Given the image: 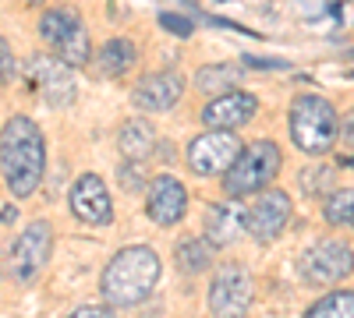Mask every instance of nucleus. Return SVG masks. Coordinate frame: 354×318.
Here are the masks:
<instances>
[{"label":"nucleus","instance_id":"1","mask_svg":"<svg viewBox=\"0 0 354 318\" xmlns=\"http://www.w3.org/2000/svg\"><path fill=\"white\" fill-rule=\"evenodd\" d=\"M0 173H4V184L15 198L36 195V188L43 184L46 141L36 121L21 117V113L0 128Z\"/></svg>","mask_w":354,"mask_h":318},{"label":"nucleus","instance_id":"2","mask_svg":"<svg viewBox=\"0 0 354 318\" xmlns=\"http://www.w3.org/2000/svg\"><path fill=\"white\" fill-rule=\"evenodd\" d=\"M160 272H163V262L149 244L121 248L103 269V279H100L103 297L110 301V308H135L156 290Z\"/></svg>","mask_w":354,"mask_h":318},{"label":"nucleus","instance_id":"3","mask_svg":"<svg viewBox=\"0 0 354 318\" xmlns=\"http://www.w3.org/2000/svg\"><path fill=\"white\" fill-rule=\"evenodd\" d=\"M290 138L305 156H322L333 149L340 121L326 96H298L290 103Z\"/></svg>","mask_w":354,"mask_h":318},{"label":"nucleus","instance_id":"4","mask_svg":"<svg viewBox=\"0 0 354 318\" xmlns=\"http://www.w3.org/2000/svg\"><path fill=\"white\" fill-rule=\"evenodd\" d=\"M280 170V149L277 141H255V146H245L238 152V159H234L223 173V188L230 198H241V195H255L262 191L266 184H270L277 177Z\"/></svg>","mask_w":354,"mask_h":318},{"label":"nucleus","instance_id":"5","mask_svg":"<svg viewBox=\"0 0 354 318\" xmlns=\"http://www.w3.org/2000/svg\"><path fill=\"white\" fill-rule=\"evenodd\" d=\"M39 36L46 46L57 50V61H64L68 68H82L88 57H93V46H88V28L78 18L75 8H53L39 18Z\"/></svg>","mask_w":354,"mask_h":318},{"label":"nucleus","instance_id":"6","mask_svg":"<svg viewBox=\"0 0 354 318\" xmlns=\"http://www.w3.org/2000/svg\"><path fill=\"white\" fill-rule=\"evenodd\" d=\"M255 301V279L241 262H227L209 283V311L213 318H245Z\"/></svg>","mask_w":354,"mask_h":318},{"label":"nucleus","instance_id":"7","mask_svg":"<svg viewBox=\"0 0 354 318\" xmlns=\"http://www.w3.org/2000/svg\"><path fill=\"white\" fill-rule=\"evenodd\" d=\"M25 85L32 92H39L46 106H71L75 96H78L75 68H68L64 61H57V57H50V53L28 57V64H25Z\"/></svg>","mask_w":354,"mask_h":318},{"label":"nucleus","instance_id":"8","mask_svg":"<svg viewBox=\"0 0 354 318\" xmlns=\"http://www.w3.org/2000/svg\"><path fill=\"white\" fill-rule=\"evenodd\" d=\"M290 212H294V206L283 188H262V191H255V201L241 212V226L259 244H273L287 230Z\"/></svg>","mask_w":354,"mask_h":318},{"label":"nucleus","instance_id":"9","mask_svg":"<svg viewBox=\"0 0 354 318\" xmlns=\"http://www.w3.org/2000/svg\"><path fill=\"white\" fill-rule=\"evenodd\" d=\"M53 255V226L46 219L28 223L11 244V276L18 283H32Z\"/></svg>","mask_w":354,"mask_h":318},{"label":"nucleus","instance_id":"10","mask_svg":"<svg viewBox=\"0 0 354 318\" xmlns=\"http://www.w3.org/2000/svg\"><path fill=\"white\" fill-rule=\"evenodd\" d=\"M241 149L245 146L234 131H205L188 141V166L198 177H216V173H227Z\"/></svg>","mask_w":354,"mask_h":318},{"label":"nucleus","instance_id":"11","mask_svg":"<svg viewBox=\"0 0 354 318\" xmlns=\"http://www.w3.org/2000/svg\"><path fill=\"white\" fill-rule=\"evenodd\" d=\"M301 279L312 286H333L351 272V244L344 241H319L301 255Z\"/></svg>","mask_w":354,"mask_h":318},{"label":"nucleus","instance_id":"12","mask_svg":"<svg viewBox=\"0 0 354 318\" xmlns=\"http://www.w3.org/2000/svg\"><path fill=\"white\" fill-rule=\"evenodd\" d=\"M71 212L85 226H110L113 223V198L100 173H82L71 184Z\"/></svg>","mask_w":354,"mask_h":318},{"label":"nucleus","instance_id":"13","mask_svg":"<svg viewBox=\"0 0 354 318\" xmlns=\"http://www.w3.org/2000/svg\"><path fill=\"white\" fill-rule=\"evenodd\" d=\"M255 110H259V99L252 92H241V89H230L223 96H213L209 103H205L202 110V124L209 128V131H234V128H241L255 117Z\"/></svg>","mask_w":354,"mask_h":318},{"label":"nucleus","instance_id":"14","mask_svg":"<svg viewBox=\"0 0 354 318\" xmlns=\"http://www.w3.org/2000/svg\"><path fill=\"white\" fill-rule=\"evenodd\" d=\"M185 209H188V191L177 177H170V173H163V177H156L149 188H145V212H149V219L156 226L181 223Z\"/></svg>","mask_w":354,"mask_h":318},{"label":"nucleus","instance_id":"15","mask_svg":"<svg viewBox=\"0 0 354 318\" xmlns=\"http://www.w3.org/2000/svg\"><path fill=\"white\" fill-rule=\"evenodd\" d=\"M181 92H185L181 74H174V71H153V74H145L135 85L131 99L145 113H167V110H174L177 103H181Z\"/></svg>","mask_w":354,"mask_h":318},{"label":"nucleus","instance_id":"16","mask_svg":"<svg viewBox=\"0 0 354 318\" xmlns=\"http://www.w3.org/2000/svg\"><path fill=\"white\" fill-rule=\"evenodd\" d=\"M117 146H121V152H124V159H149L153 156V149H156V128L149 124V121H142V117H135V121H128L124 128H121V135H117Z\"/></svg>","mask_w":354,"mask_h":318},{"label":"nucleus","instance_id":"17","mask_svg":"<svg viewBox=\"0 0 354 318\" xmlns=\"http://www.w3.org/2000/svg\"><path fill=\"white\" fill-rule=\"evenodd\" d=\"M241 212L234 206H213L209 209V219H205V244L209 248H223L230 244L234 237L241 234Z\"/></svg>","mask_w":354,"mask_h":318},{"label":"nucleus","instance_id":"18","mask_svg":"<svg viewBox=\"0 0 354 318\" xmlns=\"http://www.w3.org/2000/svg\"><path fill=\"white\" fill-rule=\"evenodd\" d=\"M135 57H138L135 43L117 36V39H110V43L100 46V71L110 74V78H117V74H124V71L135 68Z\"/></svg>","mask_w":354,"mask_h":318},{"label":"nucleus","instance_id":"19","mask_svg":"<svg viewBox=\"0 0 354 318\" xmlns=\"http://www.w3.org/2000/svg\"><path fill=\"white\" fill-rule=\"evenodd\" d=\"M241 78L245 74L234 64H209V68H202L195 74V85H198V92H205V96H223L230 89H238Z\"/></svg>","mask_w":354,"mask_h":318},{"label":"nucleus","instance_id":"20","mask_svg":"<svg viewBox=\"0 0 354 318\" xmlns=\"http://www.w3.org/2000/svg\"><path fill=\"white\" fill-rule=\"evenodd\" d=\"M213 266V248L198 241V237H185L181 244H177V269L195 276V272H205Z\"/></svg>","mask_w":354,"mask_h":318},{"label":"nucleus","instance_id":"21","mask_svg":"<svg viewBox=\"0 0 354 318\" xmlns=\"http://www.w3.org/2000/svg\"><path fill=\"white\" fill-rule=\"evenodd\" d=\"M305 318H354V294L351 290H333L322 301H315Z\"/></svg>","mask_w":354,"mask_h":318},{"label":"nucleus","instance_id":"22","mask_svg":"<svg viewBox=\"0 0 354 318\" xmlns=\"http://www.w3.org/2000/svg\"><path fill=\"white\" fill-rule=\"evenodd\" d=\"M351 209H354L351 188H337V191L326 198V209H322V216H326L330 226H351Z\"/></svg>","mask_w":354,"mask_h":318},{"label":"nucleus","instance_id":"23","mask_svg":"<svg viewBox=\"0 0 354 318\" xmlns=\"http://www.w3.org/2000/svg\"><path fill=\"white\" fill-rule=\"evenodd\" d=\"M330 184H333V173H330L326 166H312V170L301 173V188H305V195H322Z\"/></svg>","mask_w":354,"mask_h":318},{"label":"nucleus","instance_id":"24","mask_svg":"<svg viewBox=\"0 0 354 318\" xmlns=\"http://www.w3.org/2000/svg\"><path fill=\"white\" fill-rule=\"evenodd\" d=\"M121 188H128V191H142L145 188V166H142V159H124L121 163Z\"/></svg>","mask_w":354,"mask_h":318},{"label":"nucleus","instance_id":"25","mask_svg":"<svg viewBox=\"0 0 354 318\" xmlns=\"http://www.w3.org/2000/svg\"><path fill=\"white\" fill-rule=\"evenodd\" d=\"M160 28H163V32H170V36H181V39H188V36L195 32L192 18L174 14V11H163V14H160Z\"/></svg>","mask_w":354,"mask_h":318},{"label":"nucleus","instance_id":"26","mask_svg":"<svg viewBox=\"0 0 354 318\" xmlns=\"http://www.w3.org/2000/svg\"><path fill=\"white\" fill-rule=\"evenodd\" d=\"M245 64L248 68H259V71H287L290 68L287 61H280V57H255V53L245 57Z\"/></svg>","mask_w":354,"mask_h":318},{"label":"nucleus","instance_id":"27","mask_svg":"<svg viewBox=\"0 0 354 318\" xmlns=\"http://www.w3.org/2000/svg\"><path fill=\"white\" fill-rule=\"evenodd\" d=\"M68 318H117L110 304H85V308H75Z\"/></svg>","mask_w":354,"mask_h":318},{"label":"nucleus","instance_id":"28","mask_svg":"<svg viewBox=\"0 0 354 318\" xmlns=\"http://www.w3.org/2000/svg\"><path fill=\"white\" fill-rule=\"evenodd\" d=\"M11 74H15V57H11V46H8V39L0 36V85H4Z\"/></svg>","mask_w":354,"mask_h":318},{"label":"nucleus","instance_id":"29","mask_svg":"<svg viewBox=\"0 0 354 318\" xmlns=\"http://www.w3.org/2000/svg\"><path fill=\"white\" fill-rule=\"evenodd\" d=\"M344 146H351V117H344Z\"/></svg>","mask_w":354,"mask_h":318},{"label":"nucleus","instance_id":"30","mask_svg":"<svg viewBox=\"0 0 354 318\" xmlns=\"http://www.w3.org/2000/svg\"><path fill=\"white\" fill-rule=\"evenodd\" d=\"M15 216H18V212H15V206H8V209H4V212H0V219H4V223H11V219H15Z\"/></svg>","mask_w":354,"mask_h":318},{"label":"nucleus","instance_id":"31","mask_svg":"<svg viewBox=\"0 0 354 318\" xmlns=\"http://www.w3.org/2000/svg\"><path fill=\"white\" fill-rule=\"evenodd\" d=\"M25 4H43V0H25Z\"/></svg>","mask_w":354,"mask_h":318}]
</instances>
